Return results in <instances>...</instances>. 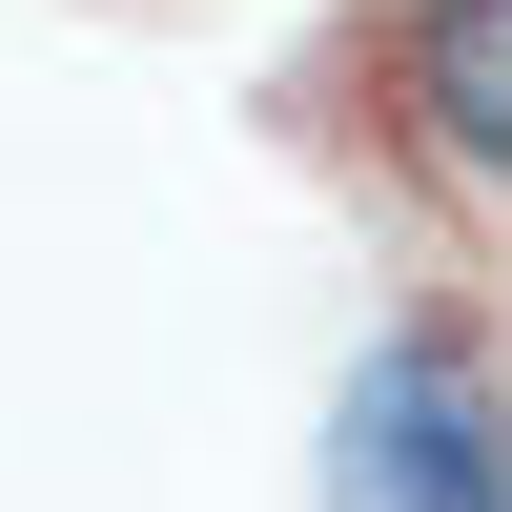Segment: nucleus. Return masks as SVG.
Masks as SVG:
<instances>
[{
  "instance_id": "obj_2",
  "label": "nucleus",
  "mask_w": 512,
  "mask_h": 512,
  "mask_svg": "<svg viewBox=\"0 0 512 512\" xmlns=\"http://www.w3.org/2000/svg\"><path fill=\"white\" fill-rule=\"evenodd\" d=\"M390 103H410V144L451 185L512 205V0H410L390 21Z\"/></svg>"
},
{
  "instance_id": "obj_1",
  "label": "nucleus",
  "mask_w": 512,
  "mask_h": 512,
  "mask_svg": "<svg viewBox=\"0 0 512 512\" xmlns=\"http://www.w3.org/2000/svg\"><path fill=\"white\" fill-rule=\"evenodd\" d=\"M328 512H512V369L451 308H390L328 369Z\"/></svg>"
}]
</instances>
